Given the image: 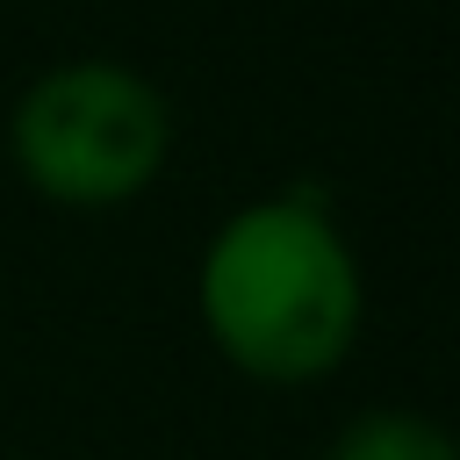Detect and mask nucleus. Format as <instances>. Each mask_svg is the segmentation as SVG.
<instances>
[{
    "instance_id": "obj_3",
    "label": "nucleus",
    "mask_w": 460,
    "mask_h": 460,
    "mask_svg": "<svg viewBox=\"0 0 460 460\" xmlns=\"http://www.w3.org/2000/svg\"><path fill=\"white\" fill-rule=\"evenodd\" d=\"M323 460H460L446 424L417 417V410H359L331 446Z\"/></svg>"
},
{
    "instance_id": "obj_2",
    "label": "nucleus",
    "mask_w": 460,
    "mask_h": 460,
    "mask_svg": "<svg viewBox=\"0 0 460 460\" xmlns=\"http://www.w3.org/2000/svg\"><path fill=\"white\" fill-rule=\"evenodd\" d=\"M180 122L151 72L122 58H58L7 108V165L50 208H122L172 165Z\"/></svg>"
},
{
    "instance_id": "obj_1",
    "label": "nucleus",
    "mask_w": 460,
    "mask_h": 460,
    "mask_svg": "<svg viewBox=\"0 0 460 460\" xmlns=\"http://www.w3.org/2000/svg\"><path fill=\"white\" fill-rule=\"evenodd\" d=\"M208 345L266 388H309L345 367L367 316V280L316 187L244 201L216 223L194 273Z\"/></svg>"
}]
</instances>
